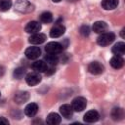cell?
<instances>
[{"mask_svg":"<svg viewBox=\"0 0 125 125\" xmlns=\"http://www.w3.org/2000/svg\"><path fill=\"white\" fill-rule=\"evenodd\" d=\"M115 39V34L113 32H104L101 33V35L97 38V43L102 46L105 47L109 44H111Z\"/></svg>","mask_w":125,"mask_h":125,"instance_id":"obj_1","label":"cell"},{"mask_svg":"<svg viewBox=\"0 0 125 125\" xmlns=\"http://www.w3.org/2000/svg\"><path fill=\"white\" fill-rule=\"evenodd\" d=\"M15 8L21 13H30L33 11V5L27 0H17Z\"/></svg>","mask_w":125,"mask_h":125,"instance_id":"obj_2","label":"cell"},{"mask_svg":"<svg viewBox=\"0 0 125 125\" xmlns=\"http://www.w3.org/2000/svg\"><path fill=\"white\" fill-rule=\"evenodd\" d=\"M63 46L59 43V42H49L46 47H45V51L47 52V54H54V55H58L60 53L62 52Z\"/></svg>","mask_w":125,"mask_h":125,"instance_id":"obj_3","label":"cell"},{"mask_svg":"<svg viewBox=\"0 0 125 125\" xmlns=\"http://www.w3.org/2000/svg\"><path fill=\"white\" fill-rule=\"evenodd\" d=\"M86 105H87V101L83 97H76L75 99L72 100L71 103L73 111H82L83 109L86 108Z\"/></svg>","mask_w":125,"mask_h":125,"instance_id":"obj_4","label":"cell"},{"mask_svg":"<svg viewBox=\"0 0 125 125\" xmlns=\"http://www.w3.org/2000/svg\"><path fill=\"white\" fill-rule=\"evenodd\" d=\"M24 55H25V57H26L28 60H36L37 58L40 57V55H41V50H40L39 47H36V46L28 47V48L25 50Z\"/></svg>","mask_w":125,"mask_h":125,"instance_id":"obj_5","label":"cell"},{"mask_svg":"<svg viewBox=\"0 0 125 125\" xmlns=\"http://www.w3.org/2000/svg\"><path fill=\"white\" fill-rule=\"evenodd\" d=\"M25 81L29 86H35L41 81V76L39 72H36V71L29 72L25 76Z\"/></svg>","mask_w":125,"mask_h":125,"instance_id":"obj_6","label":"cell"},{"mask_svg":"<svg viewBox=\"0 0 125 125\" xmlns=\"http://www.w3.org/2000/svg\"><path fill=\"white\" fill-rule=\"evenodd\" d=\"M64 32H65V27L62 23H57L51 28L50 36L52 38H58V37H61L62 35H63Z\"/></svg>","mask_w":125,"mask_h":125,"instance_id":"obj_7","label":"cell"},{"mask_svg":"<svg viewBox=\"0 0 125 125\" xmlns=\"http://www.w3.org/2000/svg\"><path fill=\"white\" fill-rule=\"evenodd\" d=\"M104 65L102 63H100L99 62H92L89 65H88V70L90 73L94 74V75H98L104 72Z\"/></svg>","mask_w":125,"mask_h":125,"instance_id":"obj_8","label":"cell"},{"mask_svg":"<svg viewBox=\"0 0 125 125\" xmlns=\"http://www.w3.org/2000/svg\"><path fill=\"white\" fill-rule=\"evenodd\" d=\"M25 31L27 33H31V34H34V33H37L40 31L41 29V23L36 21H29L26 25H25Z\"/></svg>","mask_w":125,"mask_h":125,"instance_id":"obj_9","label":"cell"},{"mask_svg":"<svg viewBox=\"0 0 125 125\" xmlns=\"http://www.w3.org/2000/svg\"><path fill=\"white\" fill-rule=\"evenodd\" d=\"M46 40V35L43 34V33H40V32H37V33H34L32 34L29 38H28V42L30 44H33V45H39V44H42L44 43Z\"/></svg>","mask_w":125,"mask_h":125,"instance_id":"obj_10","label":"cell"},{"mask_svg":"<svg viewBox=\"0 0 125 125\" xmlns=\"http://www.w3.org/2000/svg\"><path fill=\"white\" fill-rule=\"evenodd\" d=\"M60 112L62 115V117H64L66 119H69V118H71V116L73 114V108L70 104H64L60 107Z\"/></svg>","mask_w":125,"mask_h":125,"instance_id":"obj_11","label":"cell"},{"mask_svg":"<svg viewBox=\"0 0 125 125\" xmlns=\"http://www.w3.org/2000/svg\"><path fill=\"white\" fill-rule=\"evenodd\" d=\"M99 118H100V114L96 110H89L84 115V121L88 122V123L96 122L99 120Z\"/></svg>","mask_w":125,"mask_h":125,"instance_id":"obj_12","label":"cell"},{"mask_svg":"<svg viewBox=\"0 0 125 125\" xmlns=\"http://www.w3.org/2000/svg\"><path fill=\"white\" fill-rule=\"evenodd\" d=\"M38 111V105L35 103H29L24 108V114L28 117H33Z\"/></svg>","mask_w":125,"mask_h":125,"instance_id":"obj_13","label":"cell"},{"mask_svg":"<svg viewBox=\"0 0 125 125\" xmlns=\"http://www.w3.org/2000/svg\"><path fill=\"white\" fill-rule=\"evenodd\" d=\"M28 99H29V94L28 92H25V91H20L15 95V102L18 104H24L25 102H27Z\"/></svg>","mask_w":125,"mask_h":125,"instance_id":"obj_14","label":"cell"},{"mask_svg":"<svg viewBox=\"0 0 125 125\" xmlns=\"http://www.w3.org/2000/svg\"><path fill=\"white\" fill-rule=\"evenodd\" d=\"M32 68L33 70H35L36 72H45L47 69H48V66H47V63L45 61H35L33 63H32Z\"/></svg>","mask_w":125,"mask_h":125,"instance_id":"obj_15","label":"cell"},{"mask_svg":"<svg viewBox=\"0 0 125 125\" xmlns=\"http://www.w3.org/2000/svg\"><path fill=\"white\" fill-rule=\"evenodd\" d=\"M111 52L115 56L122 57L125 54V43L124 42H117L111 49Z\"/></svg>","mask_w":125,"mask_h":125,"instance_id":"obj_16","label":"cell"},{"mask_svg":"<svg viewBox=\"0 0 125 125\" xmlns=\"http://www.w3.org/2000/svg\"><path fill=\"white\" fill-rule=\"evenodd\" d=\"M92 28H93V31L96 33H104L107 29V24L104 21H99L94 22Z\"/></svg>","mask_w":125,"mask_h":125,"instance_id":"obj_17","label":"cell"},{"mask_svg":"<svg viewBox=\"0 0 125 125\" xmlns=\"http://www.w3.org/2000/svg\"><path fill=\"white\" fill-rule=\"evenodd\" d=\"M109 63H110V65H111L113 68L119 69V68H121V67L123 66V64H124V60H123L122 57H120V56H114V57H112V58L110 59Z\"/></svg>","mask_w":125,"mask_h":125,"instance_id":"obj_18","label":"cell"},{"mask_svg":"<svg viewBox=\"0 0 125 125\" xmlns=\"http://www.w3.org/2000/svg\"><path fill=\"white\" fill-rule=\"evenodd\" d=\"M61 120H62V118L58 113L51 112V113L48 114L46 122H47V124H50V125H57V124L61 123Z\"/></svg>","mask_w":125,"mask_h":125,"instance_id":"obj_19","label":"cell"},{"mask_svg":"<svg viewBox=\"0 0 125 125\" xmlns=\"http://www.w3.org/2000/svg\"><path fill=\"white\" fill-rule=\"evenodd\" d=\"M118 3H119L118 0H103L102 7L104 10H113L118 6Z\"/></svg>","mask_w":125,"mask_h":125,"instance_id":"obj_20","label":"cell"},{"mask_svg":"<svg viewBox=\"0 0 125 125\" xmlns=\"http://www.w3.org/2000/svg\"><path fill=\"white\" fill-rule=\"evenodd\" d=\"M45 62H46L47 64H50V65L54 66L59 62V57H58V55L47 54L45 56Z\"/></svg>","mask_w":125,"mask_h":125,"instance_id":"obj_21","label":"cell"},{"mask_svg":"<svg viewBox=\"0 0 125 125\" xmlns=\"http://www.w3.org/2000/svg\"><path fill=\"white\" fill-rule=\"evenodd\" d=\"M124 116L123 109L120 107H114L111 111V117L113 120H121Z\"/></svg>","mask_w":125,"mask_h":125,"instance_id":"obj_22","label":"cell"},{"mask_svg":"<svg viewBox=\"0 0 125 125\" xmlns=\"http://www.w3.org/2000/svg\"><path fill=\"white\" fill-rule=\"evenodd\" d=\"M40 21L43 23H50L53 21V15L50 12H44L40 15Z\"/></svg>","mask_w":125,"mask_h":125,"instance_id":"obj_23","label":"cell"},{"mask_svg":"<svg viewBox=\"0 0 125 125\" xmlns=\"http://www.w3.org/2000/svg\"><path fill=\"white\" fill-rule=\"evenodd\" d=\"M12 7V0H0V11L6 12Z\"/></svg>","mask_w":125,"mask_h":125,"instance_id":"obj_24","label":"cell"},{"mask_svg":"<svg viewBox=\"0 0 125 125\" xmlns=\"http://www.w3.org/2000/svg\"><path fill=\"white\" fill-rule=\"evenodd\" d=\"M25 74V69L23 67H18L14 70V77L17 79H21L24 76Z\"/></svg>","mask_w":125,"mask_h":125,"instance_id":"obj_25","label":"cell"},{"mask_svg":"<svg viewBox=\"0 0 125 125\" xmlns=\"http://www.w3.org/2000/svg\"><path fill=\"white\" fill-rule=\"evenodd\" d=\"M90 31H91V29H90V27H89L88 25H82V26L80 27V33H81V35H83L84 37L89 36Z\"/></svg>","mask_w":125,"mask_h":125,"instance_id":"obj_26","label":"cell"},{"mask_svg":"<svg viewBox=\"0 0 125 125\" xmlns=\"http://www.w3.org/2000/svg\"><path fill=\"white\" fill-rule=\"evenodd\" d=\"M9 121L5 117H0V125H8Z\"/></svg>","mask_w":125,"mask_h":125,"instance_id":"obj_27","label":"cell"},{"mask_svg":"<svg viewBox=\"0 0 125 125\" xmlns=\"http://www.w3.org/2000/svg\"><path fill=\"white\" fill-rule=\"evenodd\" d=\"M124 31H125V28H123V29L121 30V37H122V38L125 37V36H124Z\"/></svg>","mask_w":125,"mask_h":125,"instance_id":"obj_28","label":"cell"},{"mask_svg":"<svg viewBox=\"0 0 125 125\" xmlns=\"http://www.w3.org/2000/svg\"><path fill=\"white\" fill-rule=\"evenodd\" d=\"M53 2H55V3H59V2H61L62 0H52Z\"/></svg>","mask_w":125,"mask_h":125,"instance_id":"obj_29","label":"cell"},{"mask_svg":"<svg viewBox=\"0 0 125 125\" xmlns=\"http://www.w3.org/2000/svg\"><path fill=\"white\" fill-rule=\"evenodd\" d=\"M69 2H75V1H77V0H68Z\"/></svg>","mask_w":125,"mask_h":125,"instance_id":"obj_30","label":"cell"},{"mask_svg":"<svg viewBox=\"0 0 125 125\" xmlns=\"http://www.w3.org/2000/svg\"><path fill=\"white\" fill-rule=\"evenodd\" d=\"M0 96H1V93H0Z\"/></svg>","mask_w":125,"mask_h":125,"instance_id":"obj_31","label":"cell"}]
</instances>
